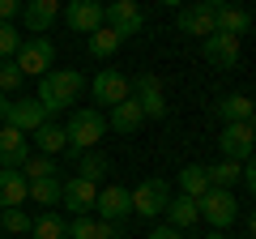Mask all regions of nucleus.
I'll return each mask as SVG.
<instances>
[{
  "instance_id": "f257e3e1",
  "label": "nucleus",
  "mask_w": 256,
  "mask_h": 239,
  "mask_svg": "<svg viewBox=\"0 0 256 239\" xmlns=\"http://www.w3.org/2000/svg\"><path fill=\"white\" fill-rule=\"evenodd\" d=\"M86 90V77L77 73V68H52V73L38 77V94L34 98L43 102L47 111H68L77 98H82Z\"/></svg>"
},
{
  "instance_id": "f03ea898",
  "label": "nucleus",
  "mask_w": 256,
  "mask_h": 239,
  "mask_svg": "<svg viewBox=\"0 0 256 239\" xmlns=\"http://www.w3.org/2000/svg\"><path fill=\"white\" fill-rule=\"evenodd\" d=\"M64 132H68V150H73V158H77L82 150H94L102 137H107V116H102L98 107H82V111L68 116Z\"/></svg>"
},
{
  "instance_id": "7ed1b4c3",
  "label": "nucleus",
  "mask_w": 256,
  "mask_h": 239,
  "mask_svg": "<svg viewBox=\"0 0 256 239\" xmlns=\"http://www.w3.org/2000/svg\"><path fill=\"white\" fill-rule=\"evenodd\" d=\"M47 120H52V111H47L38 98H9V94L0 98V124H13V128H22L26 137L38 128V124H47Z\"/></svg>"
},
{
  "instance_id": "20e7f679",
  "label": "nucleus",
  "mask_w": 256,
  "mask_h": 239,
  "mask_svg": "<svg viewBox=\"0 0 256 239\" xmlns=\"http://www.w3.org/2000/svg\"><path fill=\"white\" fill-rule=\"evenodd\" d=\"M13 64L22 68V77H43V73H52V64H56V43H52V38H43V34L22 38Z\"/></svg>"
},
{
  "instance_id": "39448f33",
  "label": "nucleus",
  "mask_w": 256,
  "mask_h": 239,
  "mask_svg": "<svg viewBox=\"0 0 256 239\" xmlns=\"http://www.w3.org/2000/svg\"><path fill=\"white\" fill-rule=\"evenodd\" d=\"M196 205H201V218L210 222V230H226L239 218V205H235L230 188H210L205 196H196Z\"/></svg>"
},
{
  "instance_id": "423d86ee",
  "label": "nucleus",
  "mask_w": 256,
  "mask_h": 239,
  "mask_svg": "<svg viewBox=\"0 0 256 239\" xmlns=\"http://www.w3.org/2000/svg\"><path fill=\"white\" fill-rule=\"evenodd\" d=\"M102 26H111L116 34H141L146 30V13H141V4H132V0H111V4H102Z\"/></svg>"
},
{
  "instance_id": "0eeeda50",
  "label": "nucleus",
  "mask_w": 256,
  "mask_h": 239,
  "mask_svg": "<svg viewBox=\"0 0 256 239\" xmlns=\"http://www.w3.org/2000/svg\"><path fill=\"white\" fill-rule=\"evenodd\" d=\"M166 201H171V184L166 180H146V184L132 188V214H141V218H158L166 210Z\"/></svg>"
},
{
  "instance_id": "6e6552de",
  "label": "nucleus",
  "mask_w": 256,
  "mask_h": 239,
  "mask_svg": "<svg viewBox=\"0 0 256 239\" xmlns=\"http://www.w3.org/2000/svg\"><path fill=\"white\" fill-rule=\"evenodd\" d=\"M94 201H98V184H90V180H82V175H73V180H64L60 184V205L68 214H90Z\"/></svg>"
},
{
  "instance_id": "1a4fd4ad",
  "label": "nucleus",
  "mask_w": 256,
  "mask_h": 239,
  "mask_svg": "<svg viewBox=\"0 0 256 239\" xmlns=\"http://www.w3.org/2000/svg\"><path fill=\"white\" fill-rule=\"evenodd\" d=\"M60 13H64V22H68L73 34H94L102 26V4L98 0H68Z\"/></svg>"
},
{
  "instance_id": "9d476101",
  "label": "nucleus",
  "mask_w": 256,
  "mask_h": 239,
  "mask_svg": "<svg viewBox=\"0 0 256 239\" xmlns=\"http://www.w3.org/2000/svg\"><path fill=\"white\" fill-rule=\"evenodd\" d=\"M132 98L141 102L146 120H162L166 116V94H162V82H158L154 73H141L137 82H132Z\"/></svg>"
},
{
  "instance_id": "9b49d317",
  "label": "nucleus",
  "mask_w": 256,
  "mask_h": 239,
  "mask_svg": "<svg viewBox=\"0 0 256 239\" xmlns=\"http://www.w3.org/2000/svg\"><path fill=\"white\" fill-rule=\"evenodd\" d=\"M90 90H94V102H102V107H116V102L132 98V82L124 73H116V68H102Z\"/></svg>"
},
{
  "instance_id": "f8f14e48",
  "label": "nucleus",
  "mask_w": 256,
  "mask_h": 239,
  "mask_svg": "<svg viewBox=\"0 0 256 239\" xmlns=\"http://www.w3.org/2000/svg\"><path fill=\"white\" fill-rule=\"evenodd\" d=\"M94 210H98L102 222H124L128 214H132V192H128V188H120V184H107V188H98Z\"/></svg>"
},
{
  "instance_id": "ddd939ff",
  "label": "nucleus",
  "mask_w": 256,
  "mask_h": 239,
  "mask_svg": "<svg viewBox=\"0 0 256 239\" xmlns=\"http://www.w3.org/2000/svg\"><path fill=\"white\" fill-rule=\"evenodd\" d=\"M30 158V137L13 124H0V166L9 171H22V162Z\"/></svg>"
},
{
  "instance_id": "4468645a",
  "label": "nucleus",
  "mask_w": 256,
  "mask_h": 239,
  "mask_svg": "<svg viewBox=\"0 0 256 239\" xmlns=\"http://www.w3.org/2000/svg\"><path fill=\"white\" fill-rule=\"evenodd\" d=\"M201 52H205V60L214 68H235L239 64V38L222 34V30H214L210 38H201Z\"/></svg>"
},
{
  "instance_id": "2eb2a0df",
  "label": "nucleus",
  "mask_w": 256,
  "mask_h": 239,
  "mask_svg": "<svg viewBox=\"0 0 256 239\" xmlns=\"http://www.w3.org/2000/svg\"><path fill=\"white\" fill-rule=\"evenodd\" d=\"M214 13H218V9H210L205 0H192V4L180 9V30H184V34H196V38H210L214 30H218Z\"/></svg>"
},
{
  "instance_id": "dca6fc26",
  "label": "nucleus",
  "mask_w": 256,
  "mask_h": 239,
  "mask_svg": "<svg viewBox=\"0 0 256 239\" xmlns=\"http://www.w3.org/2000/svg\"><path fill=\"white\" fill-rule=\"evenodd\" d=\"M222 146V158H235V162H248L252 158V146H256V132L248 128V124H226L218 137Z\"/></svg>"
},
{
  "instance_id": "f3484780",
  "label": "nucleus",
  "mask_w": 256,
  "mask_h": 239,
  "mask_svg": "<svg viewBox=\"0 0 256 239\" xmlns=\"http://www.w3.org/2000/svg\"><path fill=\"white\" fill-rule=\"evenodd\" d=\"M22 18H26L30 34H47L52 22L60 18V0H26V4H22Z\"/></svg>"
},
{
  "instance_id": "a211bd4d",
  "label": "nucleus",
  "mask_w": 256,
  "mask_h": 239,
  "mask_svg": "<svg viewBox=\"0 0 256 239\" xmlns=\"http://www.w3.org/2000/svg\"><path fill=\"white\" fill-rule=\"evenodd\" d=\"M141 124H146V111H141V102L137 98H124V102H116V107H111V116H107V128L111 132H137Z\"/></svg>"
},
{
  "instance_id": "6ab92c4d",
  "label": "nucleus",
  "mask_w": 256,
  "mask_h": 239,
  "mask_svg": "<svg viewBox=\"0 0 256 239\" xmlns=\"http://www.w3.org/2000/svg\"><path fill=\"white\" fill-rule=\"evenodd\" d=\"M166 226H175V230H188L192 222H201V205H196V196H171V201H166Z\"/></svg>"
},
{
  "instance_id": "aec40b11",
  "label": "nucleus",
  "mask_w": 256,
  "mask_h": 239,
  "mask_svg": "<svg viewBox=\"0 0 256 239\" xmlns=\"http://www.w3.org/2000/svg\"><path fill=\"white\" fill-rule=\"evenodd\" d=\"M30 192V180L22 171H9V166H0V210H13V205H22Z\"/></svg>"
},
{
  "instance_id": "412c9836",
  "label": "nucleus",
  "mask_w": 256,
  "mask_h": 239,
  "mask_svg": "<svg viewBox=\"0 0 256 239\" xmlns=\"http://www.w3.org/2000/svg\"><path fill=\"white\" fill-rule=\"evenodd\" d=\"M30 141H34L38 146V154H60V150H68V132H64V124H52V120H47V124H38L34 132H30Z\"/></svg>"
},
{
  "instance_id": "4be33fe9",
  "label": "nucleus",
  "mask_w": 256,
  "mask_h": 239,
  "mask_svg": "<svg viewBox=\"0 0 256 239\" xmlns=\"http://www.w3.org/2000/svg\"><path fill=\"white\" fill-rule=\"evenodd\" d=\"M214 111H218L226 124H248V120H252V111H256V102L248 98V94H226V98L214 102Z\"/></svg>"
},
{
  "instance_id": "5701e85b",
  "label": "nucleus",
  "mask_w": 256,
  "mask_h": 239,
  "mask_svg": "<svg viewBox=\"0 0 256 239\" xmlns=\"http://www.w3.org/2000/svg\"><path fill=\"white\" fill-rule=\"evenodd\" d=\"M214 22H218V30L222 34H248V30H252V13L248 9H239V4H222L218 13H214Z\"/></svg>"
},
{
  "instance_id": "b1692460",
  "label": "nucleus",
  "mask_w": 256,
  "mask_h": 239,
  "mask_svg": "<svg viewBox=\"0 0 256 239\" xmlns=\"http://www.w3.org/2000/svg\"><path fill=\"white\" fill-rule=\"evenodd\" d=\"M86 47H90L94 60H107V56H116L120 47H124V34H116L111 26H98L94 34H86Z\"/></svg>"
},
{
  "instance_id": "393cba45",
  "label": "nucleus",
  "mask_w": 256,
  "mask_h": 239,
  "mask_svg": "<svg viewBox=\"0 0 256 239\" xmlns=\"http://www.w3.org/2000/svg\"><path fill=\"white\" fill-rule=\"evenodd\" d=\"M205 175H210V188H235L239 180H244V162H235V158H222V162L205 166Z\"/></svg>"
},
{
  "instance_id": "a878e982",
  "label": "nucleus",
  "mask_w": 256,
  "mask_h": 239,
  "mask_svg": "<svg viewBox=\"0 0 256 239\" xmlns=\"http://www.w3.org/2000/svg\"><path fill=\"white\" fill-rule=\"evenodd\" d=\"M107 171H111V158L107 154H98V150H82V154H77V175H82V180L98 184Z\"/></svg>"
},
{
  "instance_id": "bb28decb",
  "label": "nucleus",
  "mask_w": 256,
  "mask_h": 239,
  "mask_svg": "<svg viewBox=\"0 0 256 239\" xmlns=\"http://www.w3.org/2000/svg\"><path fill=\"white\" fill-rule=\"evenodd\" d=\"M30 235L34 239H68V222L47 210V214H38V218L30 222Z\"/></svg>"
},
{
  "instance_id": "cd10ccee",
  "label": "nucleus",
  "mask_w": 256,
  "mask_h": 239,
  "mask_svg": "<svg viewBox=\"0 0 256 239\" xmlns=\"http://www.w3.org/2000/svg\"><path fill=\"white\" fill-rule=\"evenodd\" d=\"M180 192L184 196H205V192H210V175H205V166H196V162L180 166Z\"/></svg>"
},
{
  "instance_id": "c85d7f7f",
  "label": "nucleus",
  "mask_w": 256,
  "mask_h": 239,
  "mask_svg": "<svg viewBox=\"0 0 256 239\" xmlns=\"http://www.w3.org/2000/svg\"><path fill=\"white\" fill-rule=\"evenodd\" d=\"M30 201L34 205H60V180L56 175H43V180H30Z\"/></svg>"
},
{
  "instance_id": "c756f323",
  "label": "nucleus",
  "mask_w": 256,
  "mask_h": 239,
  "mask_svg": "<svg viewBox=\"0 0 256 239\" xmlns=\"http://www.w3.org/2000/svg\"><path fill=\"white\" fill-rule=\"evenodd\" d=\"M30 214L22 210V205H13V210H0V226L9 230V235H30Z\"/></svg>"
},
{
  "instance_id": "7c9ffc66",
  "label": "nucleus",
  "mask_w": 256,
  "mask_h": 239,
  "mask_svg": "<svg viewBox=\"0 0 256 239\" xmlns=\"http://www.w3.org/2000/svg\"><path fill=\"white\" fill-rule=\"evenodd\" d=\"M22 47V34L13 30V22H0V60H13Z\"/></svg>"
},
{
  "instance_id": "2f4dec72",
  "label": "nucleus",
  "mask_w": 256,
  "mask_h": 239,
  "mask_svg": "<svg viewBox=\"0 0 256 239\" xmlns=\"http://www.w3.org/2000/svg\"><path fill=\"white\" fill-rule=\"evenodd\" d=\"M22 82H26V77H22V68L13 64V60H0V90H4V94H18Z\"/></svg>"
},
{
  "instance_id": "473e14b6",
  "label": "nucleus",
  "mask_w": 256,
  "mask_h": 239,
  "mask_svg": "<svg viewBox=\"0 0 256 239\" xmlns=\"http://www.w3.org/2000/svg\"><path fill=\"white\" fill-rule=\"evenodd\" d=\"M22 175H26V180H43V175H56V162H52L47 154L26 158V162H22Z\"/></svg>"
},
{
  "instance_id": "72a5a7b5",
  "label": "nucleus",
  "mask_w": 256,
  "mask_h": 239,
  "mask_svg": "<svg viewBox=\"0 0 256 239\" xmlns=\"http://www.w3.org/2000/svg\"><path fill=\"white\" fill-rule=\"evenodd\" d=\"M94 226H98V218H90V214H77V218L68 222V239H94Z\"/></svg>"
},
{
  "instance_id": "f704fd0d",
  "label": "nucleus",
  "mask_w": 256,
  "mask_h": 239,
  "mask_svg": "<svg viewBox=\"0 0 256 239\" xmlns=\"http://www.w3.org/2000/svg\"><path fill=\"white\" fill-rule=\"evenodd\" d=\"M22 4H26V0H0V22H13L22 13Z\"/></svg>"
},
{
  "instance_id": "c9c22d12",
  "label": "nucleus",
  "mask_w": 256,
  "mask_h": 239,
  "mask_svg": "<svg viewBox=\"0 0 256 239\" xmlns=\"http://www.w3.org/2000/svg\"><path fill=\"white\" fill-rule=\"evenodd\" d=\"M239 184H248V192L256 196V158H248V162H244V180H239Z\"/></svg>"
},
{
  "instance_id": "e433bc0d",
  "label": "nucleus",
  "mask_w": 256,
  "mask_h": 239,
  "mask_svg": "<svg viewBox=\"0 0 256 239\" xmlns=\"http://www.w3.org/2000/svg\"><path fill=\"white\" fill-rule=\"evenodd\" d=\"M146 239H184V230H175V226H154Z\"/></svg>"
},
{
  "instance_id": "4c0bfd02",
  "label": "nucleus",
  "mask_w": 256,
  "mask_h": 239,
  "mask_svg": "<svg viewBox=\"0 0 256 239\" xmlns=\"http://www.w3.org/2000/svg\"><path fill=\"white\" fill-rule=\"evenodd\" d=\"M248 235L256 239V214H252V218H248Z\"/></svg>"
},
{
  "instance_id": "58836bf2",
  "label": "nucleus",
  "mask_w": 256,
  "mask_h": 239,
  "mask_svg": "<svg viewBox=\"0 0 256 239\" xmlns=\"http://www.w3.org/2000/svg\"><path fill=\"white\" fill-rule=\"evenodd\" d=\"M158 4H166V9H180V0H158Z\"/></svg>"
},
{
  "instance_id": "ea45409f",
  "label": "nucleus",
  "mask_w": 256,
  "mask_h": 239,
  "mask_svg": "<svg viewBox=\"0 0 256 239\" xmlns=\"http://www.w3.org/2000/svg\"><path fill=\"white\" fill-rule=\"evenodd\" d=\"M205 4H210V9H222V4H226V0H205Z\"/></svg>"
},
{
  "instance_id": "a19ab883",
  "label": "nucleus",
  "mask_w": 256,
  "mask_h": 239,
  "mask_svg": "<svg viewBox=\"0 0 256 239\" xmlns=\"http://www.w3.org/2000/svg\"><path fill=\"white\" fill-rule=\"evenodd\" d=\"M205 239H226V235H222V230H210V235H205Z\"/></svg>"
},
{
  "instance_id": "79ce46f5",
  "label": "nucleus",
  "mask_w": 256,
  "mask_h": 239,
  "mask_svg": "<svg viewBox=\"0 0 256 239\" xmlns=\"http://www.w3.org/2000/svg\"><path fill=\"white\" fill-rule=\"evenodd\" d=\"M98 4H107V0H98Z\"/></svg>"
}]
</instances>
